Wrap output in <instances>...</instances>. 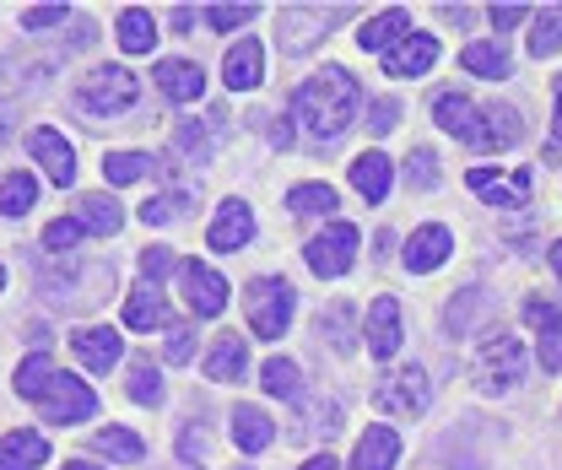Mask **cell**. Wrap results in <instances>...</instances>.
Segmentation results:
<instances>
[{
  "label": "cell",
  "mask_w": 562,
  "mask_h": 470,
  "mask_svg": "<svg viewBox=\"0 0 562 470\" xmlns=\"http://www.w3.org/2000/svg\"><path fill=\"white\" fill-rule=\"evenodd\" d=\"M244 309H249V331L260 340H277L292 325V309H297V292L277 281V276H260L249 292H244Z\"/></svg>",
  "instance_id": "cell-3"
},
{
  "label": "cell",
  "mask_w": 562,
  "mask_h": 470,
  "mask_svg": "<svg viewBox=\"0 0 562 470\" xmlns=\"http://www.w3.org/2000/svg\"><path fill=\"white\" fill-rule=\"evenodd\" d=\"M33 205H38V179L27 168H16V174L0 179V216H27Z\"/></svg>",
  "instance_id": "cell-30"
},
{
  "label": "cell",
  "mask_w": 562,
  "mask_h": 470,
  "mask_svg": "<svg viewBox=\"0 0 562 470\" xmlns=\"http://www.w3.org/2000/svg\"><path fill=\"white\" fill-rule=\"evenodd\" d=\"M27 157L66 190V184H76V152L66 146V135L49 131V125H38V131H27Z\"/></svg>",
  "instance_id": "cell-9"
},
{
  "label": "cell",
  "mask_w": 562,
  "mask_h": 470,
  "mask_svg": "<svg viewBox=\"0 0 562 470\" xmlns=\"http://www.w3.org/2000/svg\"><path fill=\"white\" fill-rule=\"evenodd\" d=\"M476 379H482L487 395H508L525 379V340H514V336L487 340L482 357H476Z\"/></svg>",
  "instance_id": "cell-4"
},
{
  "label": "cell",
  "mask_w": 562,
  "mask_h": 470,
  "mask_svg": "<svg viewBox=\"0 0 562 470\" xmlns=\"http://www.w3.org/2000/svg\"><path fill=\"white\" fill-rule=\"evenodd\" d=\"M357 109H362V87L341 66H325L319 76H308L292 98V120H303V131L314 141H336L357 120Z\"/></svg>",
  "instance_id": "cell-1"
},
{
  "label": "cell",
  "mask_w": 562,
  "mask_h": 470,
  "mask_svg": "<svg viewBox=\"0 0 562 470\" xmlns=\"http://www.w3.org/2000/svg\"><path fill=\"white\" fill-rule=\"evenodd\" d=\"M70 351H76L92 373H109V368L125 357V340H120L114 325H87V331H76V336H70Z\"/></svg>",
  "instance_id": "cell-12"
},
{
  "label": "cell",
  "mask_w": 562,
  "mask_h": 470,
  "mask_svg": "<svg viewBox=\"0 0 562 470\" xmlns=\"http://www.w3.org/2000/svg\"><path fill=\"white\" fill-rule=\"evenodd\" d=\"M341 11H347V5H330V11H319V5H292V11H281V27H286V49H292V55H303V49H308V44L319 38L314 27H325V22H330V16H341Z\"/></svg>",
  "instance_id": "cell-19"
},
{
  "label": "cell",
  "mask_w": 562,
  "mask_h": 470,
  "mask_svg": "<svg viewBox=\"0 0 562 470\" xmlns=\"http://www.w3.org/2000/svg\"><path fill=\"white\" fill-rule=\"evenodd\" d=\"M541 368H547V373H562V325L558 331H541Z\"/></svg>",
  "instance_id": "cell-49"
},
{
  "label": "cell",
  "mask_w": 562,
  "mask_h": 470,
  "mask_svg": "<svg viewBox=\"0 0 562 470\" xmlns=\"http://www.w3.org/2000/svg\"><path fill=\"white\" fill-rule=\"evenodd\" d=\"M157 87H162V98H173V103H195L201 87H206V76H201V66H190V60H162V66H157Z\"/></svg>",
  "instance_id": "cell-23"
},
{
  "label": "cell",
  "mask_w": 562,
  "mask_h": 470,
  "mask_svg": "<svg viewBox=\"0 0 562 470\" xmlns=\"http://www.w3.org/2000/svg\"><path fill=\"white\" fill-rule=\"evenodd\" d=\"M173 470H195V466H190V460H184V466H173Z\"/></svg>",
  "instance_id": "cell-58"
},
{
  "label": "cell",
  "mask_w": 562,
  "mask_h": 470,
  "mask_svg": "<svg viewBox=\"0 0 562 470\" xmlns=\"http://www.w3.org/2000/svg\"><path fill=\"white\" fill-rule=\"evenodd\" d=\"M319 336H330V346H336V351H351V346H357L347 303H330V314H319Z\"/></svg>",
  "instance_id": "cell-40"
},
{
  "label": "cell",
  "mask_w": 562,
  "mask_h": 470,
  "mask_svg": "<svg viewBox=\"0 0 562 470\" xmlns=\"http://www.w3.org/2000/svg\"><path fill=\"white\" fill-rule=\"evenodd\" d=\"M460 66L471 70V76L503 81V76L514 70V60H508V49H503V44H465V49H460Z\"/></svg>",
  "instance_id": "cell-31"
},
{
  "label": "cell",
  "mask_w": 562,
  "mask_h": 470,
  "mask_svg": "<svg viewBox=\"0 0 562 470\" xmlns=\"http://www.w3.org/2000/svg\"><path fill=\"white\" fill-rule=\"evenodd\" d=\"M5 131H11V120H5V114H0V141H5Z\"/></svg>",
  "instance_id": "cell-56"
},
{
  "label": "cell",
  "mask_w": 562,
  "mask_h": 470,
  "mask_svg": "<svg viewBox=\"0 0 562 470\" xmlns=\"http://www.w3.org/2000/svg\"><path fill=\"white\" fill-rule=\"evenodd\" d=\"M244 368H249V346H244L238 336H222L206 351V379H216V384H233V379H244Z\"/></svg>",
  "instance_id": "cell-24"
},
{
  "label": "cell",
  "mask_w": 562,
  "mask_h": 470,
  "mask_svg": "<svg viewBox=\"0 0 562 470\" xmlns=\"http://www.w3.org/2000/svg\"><path fill=\"white\" fill-rule=\"evenodd\" d=\"M55 379H60V373H55L49 351H33L27 362H16V395H22V401H44Z\"/></svg>",
  "instance_id": "cell-29"
},
{
  "label": "cell",
  "mask_w": 562,
  "mask_h": 470,
  "mask_svg": "<svg viewBox=\"0 0 562 470\" xmlns=\"http://www.w3.org/2000/svg\"><path fill=\"white\" fill-rule=\"evenodd\" d=\"M519 135H525V120H519L514 109H482L471 135H465V146H471V152H503V146H514Z\"/></svg>",
  "instance_id": "cell-11"
},
{
  "label": "cell",
  "mask_w": 562,
  "mask_h": 470,
  "mask_svg": "<svg viewBox=\"0 0 562 470\" xmlns=\"http://www.w3.org/2000/svg\"><path fill=\"white\" fill-rule=\"evenodd\" d=\"M131 401H140V405L162 401V373L151 368V357H136V362H131Z\"/></svg>",
  "instance_id": "cell-38"
},
{
  "label": "cell",
  "mask_w": 562,
  "mask_h": 470,
  "mask_svg": "<svg viewBox=\"0 0 562 470\" xmlns=\"http://www.w3.org/2000/svg\"><path fill=\"white\" fill-rule=\"evenodd\" d=\"M351 190L368 205L384 201V195H390V157H384V152H362V157L351 163Z\"/></svg>",
  "instance_id": "cell-21"
},
{
  "label": "cell",
  "mask_w": 562,
  "mask_h": 470,
  "mask_svg": "<svg viewBox=\"0 0 562 470\" xmlns=\"http://www.w3.org/2000/svg\"><path fill=\"white\" fill-rule=\"evenodd\" d=\"M195 357V331L190 325H173L168 331V362H190Z\"/></svg>",
  "instance_id": "cell-47"
},
{
  "label": "cell",
  "mask_w": 562,
  "mask_h": 470,
  "mask_svg": "<svg viewBox=\"0 0 562 470\" xmlns=\"http://www.w3.org/2000/svg\"><path fill=\"white\" fill-rule=\"evenodd\" d=\"M406 184H412V190H432V184H438V157H432L427 146H417V152L406 157Z\"/></svg>",
  "instance_id": "cell-42"
},
{
  "label": "cell",
  "mask_w": 562,
  "mask_h": 470,
  "mask_svg": "<svg viewBox=\"0 0 562 470\" xmlns=\"http://www.w3.org/2000/svg\"><path fill=\"white\" fill-rule=\"evenodd\" d=\"M525 320H530L536 331H558V325H562V309H558V303H541V298H530V303H525Z\"/></svg>",
  "instance_id": "cell-46"
},
{
  "label": "cell",
  "mask_w": 562,
  "mask_h": 470,
  "mask_svg": "<svg viewBox=\"0 0 562 470\" xmlns=\"http://www.w3.org/2000/svg\"><path fill=\"white\" fill-rule=\"evenodd\" d=\"M179 281H184V303H190L195 320H216V314L227 309V281H222L211 266L184 260V266H179Z\"/></svg>",
  "instance_id": "cell-8"
},
{
  "label": "cell",
  "mask_w": 562,
  "mask_h": 470,
  "mask_svg": "<svg viewBox=\"0 0 562 470\" xmlns=\"http://www.w3.org/2000/svg\"><path fill=\"white\" fill-rule=\"evenodd\" d=\"M255 238V211L244 201H227L222 211H216V222H211L206 244L211 249H222V255H233V249H244Z\"/></svg>",
  "instance_id": "cell-13"
},
{
  "label": "cell",
  "mask_w": 562,
  "mask_h": 470,
  "mask_svg": "<svg viewBox=\"0 0 562 470\" xmlns=\"http://www.w3.org/2000/svg\"><path fill=\"white\" fill-rule=\"evenodd\" d=\"M92 444H98V449H103L109 460H120V466H136L140 455H146V444H140L131 427H103V433H98Z\"/></svg>",
  "instance_id": "cell-34"
},
{
  "label": "cell",
  "mask_w": 562,
  "mask_h": 470,
  "mask_svg": "<svg viewBox=\"0 0 562 470\" xmlns=\"http://www.w3.org/2000/svg\"><path fill=\"white\" fill-rule=\"evenodd\" d=\"M179 146H184V152H195V163H206L211 157V135L201 131V125H184V131H179Z\"/></svg>",
  "instance_id": "cell-50"
},
{
  "label": "cell",
  "mask_w": 562,
  "mask_h": 470,
  "mask_svg": "<svg viewBox=\"0 0 562 470\" xmlns=\"http://www.w3.org/2000/svg\"><path fill=\"white\" fill-rule=\"evenodd\" d=\"M476 114H482V109H476V103H471L465 92H438V98H432V120H438V131L460 135V141L471 135Z\"/></svg>",
  "instance_id": "cell-25"
},
{
  "label": "cell",
  "mask_w": 562,
  "mask_h": 470,
  "mask_svg": "<svg viewBox=\"0 0 562 470\" xmlns=\"http://www.w3.org/2000/svg\"><path fill=\"white\" fill-rule=\"evenodd\" d=\"M146 174H151V157L146 152H109L103 157V179L109 184H136Z\"/></svg>",
  "instance_id": "cell-36"
},
{
  "label": "cell",
  "mask_w": 562,
  "mask_h": 470,
  "mask_svg": "<svg viewBox=\"0 0 562 470\" xmlns=\"http://www.w3.org/2000/svg\"><path fill=\"white\" fill-rule=\"evenodd\" d=\"M66 470H98V466H66Z\"/></svg>",
  "instance_id": "cell-57"
},
{
  "label": "cell",
  "mask_w": 562,
  "mask_h": 470,
  "mask_svg": "<svg viewBox=\"0 0 562 470\" xmlns=\"http://www.w3.org/2000/svg\"><path fill=\"white\" fill-rule=\"evenodd\" d=\"M114 33H120V49L125 55H151V44H157V22H151L146 5H125Z\"/></svg>",
  "instance_id": "cell-26"
},
{
  "label": "cell",
  "mask_w": 562,
  "mask_h": 470,
  "mask_svg": "<svg viewBox=\"0 0 562 470\" xmlns=\"http://www.w3.org/2000/svg\"><path fill=\"white\" fill-rule=\"evenodd\" d=\"M0 287H5V270H0Z\"/></svg>",
  "instance_id": "cell-59"
},
{
  "label": "cell",
  "mask_w": 562,
  "mask_h": 470,
  "mask_svg": "<svg viewBox=\"0 0 562 470\" xmlns=\"http://www.w3.org/2000/svg\"><path fill=\"white\" fill-rule=\"evenodd\" d=\"M227 87L233 92H255L260 87V76H266V55H260V44L255 38H238L233 49H227Z\"/></svg>",
  "instance_id": "cell-20"
},
{
  "label": "cell",
  "mask_w": 562,
  "mask_h": 470,
  "mask_svg": "<svg viewBox=\"0 0 562 470\" xmlns=\"http://www.w3.org/2000/svg\"><path fill=\"white\" fill-rule=\"evenodd\" d=\"M201 444H206V438H201V427H184V433H179V455H184V460H190V455H201Z\"/></svg>",
  "instance_id": "cell-52"
},
{
  "label": "cell",
  "mask_w": 562,
  "mask_h": 470,
  "mask_svg": "<svg viewBox=\"0 0 562 470\" xmlns=\"http://www.w3.org/2000/svg\"><path fill=\"white\" fill-rule=\"evenodd\" d=\"M465 184L482 195L487 205H503V211H519V205H530V184H536V174L530 168H514V174H492V168H471L465 174Z\"/></svg>",
  "instance_id": "cell-7"
},
{
  "label": "cell",
  "mask_w": 562,
  "mask_h": 470,
  "mask_svg": "<svg viewBox=\"0 0 562 470\" xmlns=\"http://www.w3.org/2000/svg\"><path fill=\"white\" fill-rule=\"evenodd\" d=\"M76 244H81V222H76V216H60V222L44 227V255H66Z\"/></svg>",
  "instance_id": "cell-41"
},
{
  "label": "cell",
  "mask_w": 562,
  "mask_h": 470,
  "mask_svg": "<svg viewBox=\"0 0 562 470\" xmlns=\"http://www.w3.org/2000/svg\"><path fill=\"white\" fill-rule=\"evenodd\" d=\"M255 11H260L255 0H238V5H206V22H211V27H222V33H227V27H244V22H249Z\"/></svg>",
  "instance_id": "cell-43"
},
{
  "label": "cell",
  "mask_w": 562,
  "mask_h": 470,
  "mask_svg": "<svg viewBox=\"0 0 562 470\" xmlns=\"http://www.w3.org/2000/svg\"><path fill=\"white\" fill-rule=\"evenodd\" d=\"M368 351L373 357H395L401 351V303L395 298H373V309H368Z\"/></svg>",
  "instance_id": "cell-16"
},
{
  "label": "cell",
  "mask_w": 562,
  "mask_h": 470,
  "mask_svg": "<svg viewBox=\"0 0 562 470\" xmlns=\"http://www.w3.org/2000/svg\"><path fill=\"white\" fill-rule=\"evenodd\" d=\"M286 205H292V216H330L336 190L330 184H297V190H286Z\"/></svg>",
  "instance_id": "cell-35"
},
{
  "label": "cell",
  "mask_w": 562,
  "mask_h": 470,
  "mask_svg": "<svg viewBox=\"0 0 562 470\" xmlns=\"http://www.w3.org/2000/svg\"><path fill=\"white\" fill-rule=\"evenodd\" d=\"M271 438H277V427H271V416H266L260 405H238V411H233V444H238V449L260 455Z\"/></svg>",
  "instance_id": "cell-27"
},
{
  "label": "cell",
  "mask_w": 562,
  "mask_h": 470,
  "mask_svg": "<svg viewBox=\"0 0 562 470\" xmlns=\"http://www.w3.org/2000/svg\"><path fill=\"white\" fill-rule=\"evenodd\" d=\"M173 270V255L168 249H140V276H146V287H157V276H168Z\"/></svg>",
  "instance_id": "cell-48"
},
{
  "label": "cell",
  "mask_w": 562,
  "mask_h": 470,
  "mask_svg": "<svg viewBox=\"0 0 562 470\" xmlns=\"http://www.w3.org/2000/svg\"><path fill=\"white\" fill-rule=\"evenodd\" d=\"M49 460V438L22 427V433H5L0 438V470H38Z\"/></svg>",
  "instance_id": "cell-18"
},
{
  "label": "cell",
  "mask_w": 562,
  "mask_h": 470,
  "mask_svg": "<svg viewBox=\"0 0 562 470\" xmlns=\"http://www.w3.org/2000/svg\"><path fill=\"white\" fill-rule=\"evenodd\" d=\"M438 60V38L432 33H406L390 55H384V76H427Z\"/></svg>",
  "instance_id": "cell-14"
},
{
  "label": "cell",
  "mask_w": 562,
  "mask_h": 470,
  "mask_svg": "<svg viewBox=\"0 0 562 470\" xmlns=\"http://www.w3.org/2000/svg\"><path fill=\"white\" fill-rule=\"evenodd\" d=\"M125 325H131V331H157V325H168V303H162L157 287H136V292L125 298Z\"/></svg>",
  "instance_id": "cell-28"
},
{
  "label": "cell",
  "mask_w": 562,
  "mask_h": 470,
  "mask_svg": "<svg viewBox=\"0 0 562 470\" xmlns=\"http://www.w3.org/2000/svg\"><path fill=\"white\" fill-rule=\"evenodd\" d=\"M70 11L66 5H27L22 11V33H44V27H60Z\"/></svg>",
  "instance_id": "cell-45"
},
{
  "label": "cell",
  "mask_w": 562,
  "mask_h": 470,
  "mask_svg": "<svg viewBox=\"0 0 562 470\" xmlns=\"http://www.w3.org/2000/svg\"><path fill=\"white\" fill-rule=\"evenodd\" d=\"M552 270H558V281H562V238L552 244Z\"/></svg>",
  "instance_id": "cell-55"
},
{
  "label": "cell",
  "mask_w": 562,
  "mask_h": 470,
  "mask_svg": "<svg viewBox=\"0 0 562 470\" xmlns=\"http://www.w3.org/2000/svg\"><path fill=\"white\" fill-rule=\"evenodd\" d=\"M395 125H401V103H395V98H373V103H368V131L390 135Z\"/></svg>",
  "instance_id": "cell-44"
},
{
  "label": "cell",
  "mask_w": 562,
  "mask_h": 470,
  "mask_svg": "<svg viewBox=\"0 0 562 470\" xmlns=\"http://www.w3.org/2000/svg\"><path fill=\"white\" fill-rule=\"evenodd\" d=\"M136 98H140V81H136V70H125V66H98L76 87V109L81 114H98V120H114V114L136 109Z\"/></svg>",
  "instance_id": "cell-2"
},
{
  "label": "cell",
  "mask_w": 562,
  "mask_h": 470,
  "mask_svg": "<svg viewBox=\"0 0 562 470\" xmlns=\"http://www.w3.org/2000/svg\"><path fill=\"white\" fill-rule=\"evenodd\" d=\"M184 190H162V195H151V201L140 205V222H146V227H162V222H179V216H184Z\"/></svg>",
  "instance_id": "cell-39"
},
{
  "label": "cell",
  "mask_w": 562,
  "mask_h": 470,
  "mask_svg": "<svg viewBox=\"0 0 562 470\" xmlns=\"http://www.w3.org/2000/svg\"><path fill=\"white\" fill-rule=\"evenodd\" d=\"M449 249H454V233L449 227H438V222H427V227H417L412 233V244H406V270H438L443 260H449Z\"/></svg>",
  "instance_id": "cell-15"
},
{
  "label": "cell",
  "mask_w": 562,
  "mask_h": 470,
  "mask_svg": "<svg viewBox=\"0 0 562 470\" xmlns=\"http://www.w3.org/2000/svg\"><path fill=\"white\" fill-rule=\"evenodd\" d=\"M412 33V16L401 11V5H390V11H379L373 22H362V33H357V44L368 49V55H390L401 38Z\"/></svg>",
  "instance_id": "cell-17"
},
{
  "label": "cell",
  "mask_w": 562,
  "mask_h": 470,
  "mask_svg": "<svg viewBox=\"0 0 562 470\" xmlns=\"http://www.w3.org/2000/svg\"><path fill=\"white\" fill-rule=\"evenodd\" d=\"M395 460H401L395 427H368V433L357 438V460H351V470H390Z\"/></svg>",
  "instance_id": "cell-22"
},
{
  "label": "cell",
  "mask_w": 562,
  "mask_h": 470,
  "mask_svg": "<svg viewBox=\"0 0 562 470\" xmlns=\"http://www.w3.org/2000/svg\"><path fill=\"white\" fill-rule=\"evenodd\" d=\"M260 384H266V395H277V401H292V395H297V362H286V357H271V362L260 368Z\"/></svg>",
  "instance_id": "cell-37"
},
{
  "label": "cell",
  "mask_w": 562,
  "mask_h": 470,
  "mask_svg": "<svg viewBox=\"0 0 562 470\" xmlns=\"http://www.w3.org/2000/svg\"><path fill=\"white\" fill-rule=\"evenodd\" d=\"M303 260H308L314 276H341V270H351V260H357V227L351 222H330L319 238H308Z\"/></svg>",
  "instance_id": "cell-6"
},
{
  "label": "cell",
  "mask_w": 562,
  "mask_h": 470,
  "mask_svg": "<svg viewBox=\"0 0 562 470\" xmlns=\"http://www.w3.org/2000/svg\"><path fill=\"white\" fill-rule=\"evenodd\" d=\"M525 16H530V5H514V0H508V5H492V27H497V33H508V27H519Z\"/></svg>",
  "instance_id": "cell-51"
},
{
  "label": "cell",
  "mask_w": 562,
  "mask_h": 470,
  "mask_svg": "<svg viewBox=\"0 0 562 470\" xmlns=\"http://www.w3.org/2000/svg\"><path fill=\"white\" fill-rule=\"evenodd\" d=\"M303 470H341V466H336L330 455H314V460H308V466H303Z\"/></svg>",
  "instance_id": "cell-54"
},
{
  "label": "cell",
  "mask_w": 562,
  "mask_h": 470,
  "mask_svg": "<svg viewBox=\"0 0 562 470\" xmlns=\"http://www.w3.org/2000/svg\"><path fill=\"white\" fill-rule=\"evenodd\" d=\"M98 411V395L81 384V379H70V373H60L55 384H49V395H44V422H87Z\"/></svg>",
  "instance_id": "cell-10"
},
{
  "label": "cell",
  "mask_w": 562,
  "mask_h": 470,
  "mask_svg": "<svg viewBox=\"0 0 562 470\" xmlns=\"http://www.w3.org/2000/svg\"><path fill=\"white\" fill-rule=\"evenodd\" d=\"M76 222H81V233H98V238H109V233H120L125 211L109 201V195H87V201L76 205Z\"/></svg>",
  "instance_id": "cell-32"
},
{
  "label": "cell",
  "mask_w": 562,
  "mask_h": 470,
  "mask_svg": "<svg viewBox=\"0 0 562 470\" xmlns=\"http://www.w3.org/2000/svg\"><path fill=\"white\" fill-rule=\"evenodd\" d=\"M427 401H432V384H427L422 368H395V373H384L379 390H373V405H379L384 416H417V411H427Z\"/></svg>",
  "instance_id": "cell-5"
},
{
  "label": "cell",
  "mask_w": 562,
  "mask_h": 470,
  "mask_svg": "<svg viewBox=\"0 0 562 470\" xmlns=\"http://www.w3.org/2000/svg\"><path fill=\"white\" fill-rule=\"evenodd\" d=\"M562 49V5H541L536 11V27H530V55L547 60Z\"/></svg>",
  "instance_id": "cell-33"
},
{
  "label": "cell",
  "mask_w": 562,
  "mask_h": 470,
  "mask_svg": "<svg viewBox=\"0 0 562 470\" xmlns=\"http://www.w3.org/2000/svg\"><path fill=\"white\" fill-rule=\"evenodd\" d=\"M552 103H558V120H552V135H558V141H552V157H558L562 152V76L552 81Z\"/></svg>",
  "instance_id": "cell-53"
}]
</instances>
